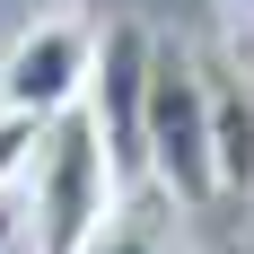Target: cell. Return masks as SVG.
<instances>
[{
  "label": "cell",
  "mask_w": 254,
  "mask_h": 254,
  "mask_svg": "<svg viewBox=\"0 0 254 254\" xmlns=\"http://www.w3.org/2000/svg\"><path fill=\"white\" fill-rule=\"evenodd\" d=\"M35 140H44V123H26V114H0V193L18 184V167L35 158Z\"/></svg>",
  "instance_id": "52a82bcc"
},
{
  "label": "cell",
  "mask_w": 254,
  "mask_h": 254,
  "mask_svg": "<svg viewBox=\"0 0 254 254\" xmlns=\"http://www.w3.org/2000/svg\"><path fill=\"white\" fill-rule=\"evenodd\" d=\"M140 158L167 202L210 210L219 202V149H210V70L184 44H149V114H140Z\"/></svg>",
  "instance_id": "6da1fadb"
},
{
  "label": "cell",
  "mask_w": 254,
  "mask_h": 254,
  "mask_svg": "<svg viewBox=\"0 0 254 254\" xmlns=\"http://www.w3.org/2000/svg\"><path fill=\"white\" fill-rule=\"evenodd\" d=\"M114 158H105V131L88 105L53 114L44 140H35V254H79L88 237L114 219Z\"/></svg>",
  "instance_id": "7a4b0ae2"
},
{
  "label": "cell",
  "mask_w": 254,
  "mask_h": 254,
  "mask_svg": "<svg viewBox=\"0 0 254 254\" xmlns=\"http://www.w3.org/2000/svg\"><path fill=\"white\" fill-rule=\"evenodd\" d=\"M79 254H184V246H176V228H167V219H131V210H114V219H105Z\"/></svg>",
  "instance_id": "8992f818"
},
{
  "label": "cell",
  "mask_w": 254,
  "mask_h": 254,
  "mask_svg": "<svg viewBox=\"0 0 254 254\" xmlns=\"http://www.w3.org/2000/svg\"><path fill=\"white\" fill-rule=\"evenodd\" d=\"M88 70H97V26L79 18H35L0 62V114H26V123H53L88 97Z\"/></svg>",
  "instance_id": "3957f363"
},
{
  "label": "cell",
  "mask_w": 254,
  "mask_h": 254,
  "mask_svg": "<svg viewBox=\"0 0 254 254\" xmlns=\"http://www.w3.org/2000/svg\"><path fill=\"white\" fill-rule=\"evenodd\" d=\"M88 114H97L105 131V158H114V176H131V167H149L140 158V114H149V35L131 18H114L97 35V70H88Z\"/></svg>",
  "instance_id": "277c9868"
},
{
  "label": "cell",
  "mask_w": 254,
  "mask_h": 254,
  "mask_svg": "<svg viewBox=\"0 0 254 254\" xmlns=\"http://www.w3.org/2000/svg\"><path fill=\"white\" fill-rule=\"evenodd\" d=\"M210 149H219V193H254V97L237 70H210Z\"/></svg>",
  "instance_id": "5b68a950"
}]
</instances>
